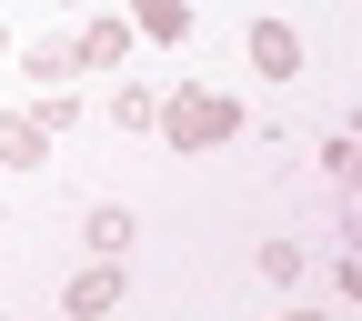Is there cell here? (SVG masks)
<instances>
[{
  "label": "cell",
  "mask_w": 362,
  "mask_h": 321,
  "mask_svg": "<svg viewBox=\"0 0 362 321\" xmlns=\"http://www.w3.org/2000/svg\"><path fill=\"white\" fill-rule=\"evenodd\" d=\"M322 171H332V181H342V191H352V181H362V151H352V141H342V131H332V141H322Z\"/></svg>",
  "instance_id": "obj_11"
},
{
  "label": "cell",
  "mask_w": 362,
  "mask_h": 321,
  "mask_svg": "<svg viewBox=\"0 0 362 321\" xmlns=\"http://www.w3.org/2000/svg\"><path fill=\"white\" fill-rule=\"evenodd\" d=\"M131 40H141V30H131L121 11H90V20H81V40H71V61H81L90 80H111V71H131Z\"/></svg>",
  "instance_id": "obj_2"
},
{
  "label": "cell",
  "mask_w": 362,
  "mask_h": 321,
  "mask_svg": "<svg viewBox=\"0 0 362 321\" xmlns=\"http://www.w3.org/2000/svg\"><path fill=\"white\" fill-rule=\"evenodd\" d=\"M131 231H141V221H131L121 201H101V211H90V221H81V241H90V251H101V261H121V251H131Z\"/></svg>",
  "instance_id": "obj_7"
},
{
  "label": "cell",
  "mask_w": 362,
  "mask_h": 321,
  "mask_svg": "<svg viewBox=\"0 0 362 321\" xmlns=\"http://www.w3.org/2000/svg\"><path fill=\"white\" fill-rule=\"evenodd\" d=\"M161 141L181 151V161H202V151H221V141H242V101L232 90H202V80H181V90H161Z\"/></svg>",
  "instance_id": "obj_1"
},
{
  "label": "cell",
  "mask_w": 362,
  "mask_h": 321,
  "mask_svg": "<svg viewBox=\"0 0 362 321\" xmlns=\"http://www.w3.org/2000/svg\"><path fill=\"white\" fill-rule=\"evenodd\" d=\"M161 121V90L151 80H111V131H151Z\"/></svg>",
  "instance_id": "obj_8"
},
{
  "label": "cell",
  "mask_w": 362,
  "mask_h": 321,
  "mask_svg": "<svg viewBox=\"0 0 362 321\" xmlns=\"http://www.w3.org/2000/svg\"><path fill=\"white\" fill-rule=\"evenodd\" d=\"M30 121H40V131H51V141H61V131L81 121V101H71V90H40V111H30Z\"/></svg>",
  "instance_id": "obj_10"
},
{
  "label": "cell",
  "mask_w": 362,
  "mask_h": 321,
  "mask_svg": "<svg viewBox=\"0 0 362 321\" xmlns=\"http://www.w3.org/2000/svg\"><path fill=\"white\" fill-rule=\"evenodd\" d=\"M21 80H81V61H71V40H30V51H21Z\"/></svg>",
  "instance_id": "obj_9"
},
{
  "label": "cell",
  "mask_w": 362,
  "mask_h": 321,
  "mask_svg": "<svg viewBox=\"0 0 362 321\" xmlns=\"http://www.w3.org/2000/svg\"><path fill=\"white\" fill-rule=\"evenodd\" d=\"M262 281H302V251L292 241H262Z\"/></svg>",
  "instance_id": "obj_12"
},
{
  "label": "cell",
  "mask_w": 362,
  "mask_h": 321,
  "mask_svg": "<svg viewBox=\"0 0 362 321\" xmlns=\"http://www.w3.org/2000/svg\"><path fill=\"white\" fill-rule=\"evenodd\" d=\"M242 51H252L262 80H302V61H312V51H302V30H292V20H272V11L242 30Z\"/></svg>",
  "instance_id": "obj_3"
},
{
  "label": "cell",
  "mask_w": 362,
  "mask_h": 321,
  "mask_svg": "<svg viewBox=\"0 0 362 321\" xmlns=\"http://www.w3.org/2000/svg\"><path fill=\"white\" fill-rule=\"evenodd\" d=\"M40 161H51V131L30 111H0V171H40Z\"/></svg>",
  "instance_id": "obj_4"
},
{
  "label": "cell",
  "mask_w": 362,
  "mask_h": 321,
  "mask_svg": "<svg viewBox=\"0 0 362 321\" xmlns=\"http://www.w3.org/2000/svg\"><path fill=\"white\" fill-rule=\"evenodd\" d=\"M111 301H121V261H90V271H81V281L61 291V311H71V321H101Z\"/></svg>",
  "instance_id": "obj_5"
},
{
  "label": "cell",
  "mask_w": 362,
  "mask_h": 321,
  "mask_svg": "<svg viewBox=\"0 0 362 321\" xmlns=\"http://www.w3.org/2000/svg\"><path fill=\"white\" fill-rule=\"evenodd\" d=\"M121 20L141 40H192V0H121Z\"/></svg>",
  "instance_id": "obj_6"
},
{
  "label": "cell",
  "mask_w": 362,
  "mask_h": 321,
  "mask_svg": "<svg viewBox=\"0 0 362 321\" xmlns=\"http://www.w3.org/2000/svg\"><path fill=\"white\" fill-rule=\"evenodd\" d=\"M0 61H11V30H0Z\"/></svg>",
  "instance_id": "obj_13"
}]
</instances>
